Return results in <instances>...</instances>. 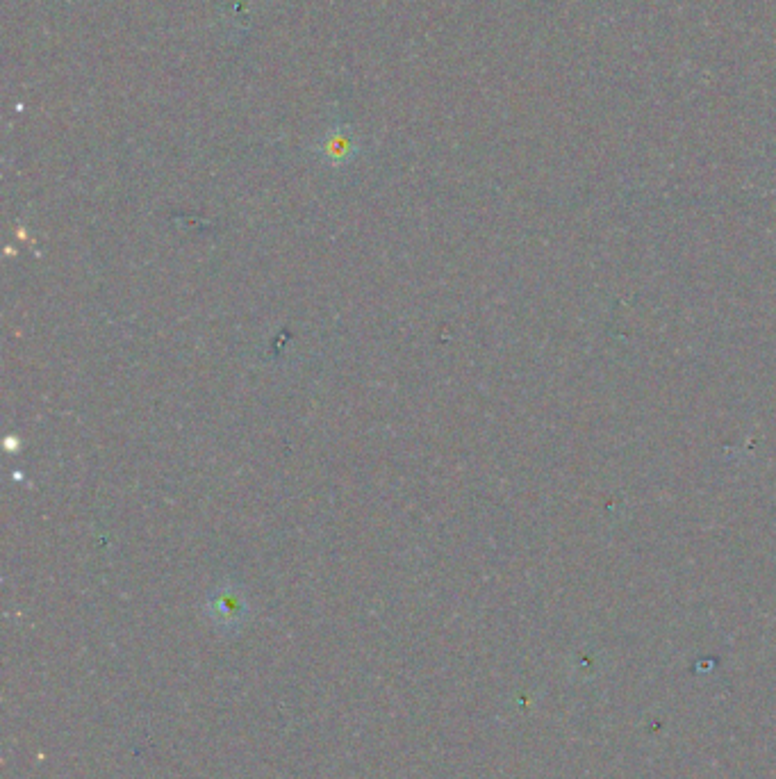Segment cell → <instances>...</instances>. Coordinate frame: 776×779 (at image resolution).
Masks as SVG:
<instances>
[{
    "instance_id": "1",
    "label": "cell",
    "mask_w": 776,
    "mask_h": 779,
    "mask_svg": "<svg viewBox=\"0 0 776 779\" xmlns=\"http://www.w3.org/2000/svg\"><path fill=\"white\" fill-rule=\"evenodd\" d=\"M317 153L321 155V160L330 164V167H344V164L356 160V155L360 153V144L358 139L351 135L349 128L335 126L317 144Z\"/></svg>"
},
{
    "instance_id": "2",
    "label": "cell",
    "mask_w": 776,
    "mask_h": 779,
    "mask_svg": "<svg viewBox=\"0 0 776 779\" xmlns=\"http://www.w3.org/2000/svg\"><path fill=\"white\" fill-rule=\"evenodd\" d=\"M210 613L221 625H237L246 613V602L235 586H221L210 595Z\"/></svg>"
}]
</instances>
